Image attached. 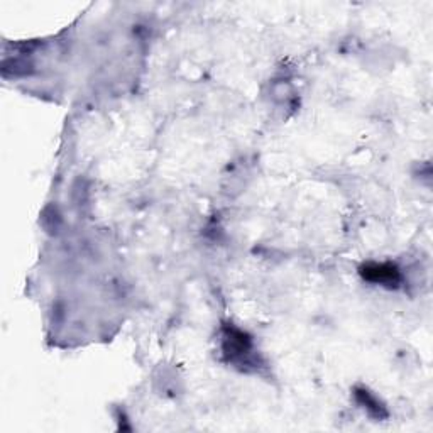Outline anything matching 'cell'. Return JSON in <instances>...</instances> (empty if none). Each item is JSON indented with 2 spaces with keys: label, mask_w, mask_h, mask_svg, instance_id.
Listing matches in <instances>:
<instances>
[{
  "label": "cell",
  "mask_w": 433,
  "mask_h": 433,
  "mask_svg": "<svg viewBox=\"0 0 433 433\" xmlns=\"http://www.w3.org/2000/svg\"><path fill=\"white\" fill-rule=\"evenodd\" d=\"M363 274L365 279L373 281V283L390 284V287L400 283V271L392 264H369L364 267Z\"/></svg>",
  "instance_id": "6da1fadb"
}]
</instances>
